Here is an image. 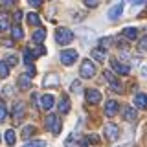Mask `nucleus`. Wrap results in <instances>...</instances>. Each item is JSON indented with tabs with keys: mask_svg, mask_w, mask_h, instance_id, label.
I'll use <instances>...</instances> for the list:
<instances>
[{
	"mask_svg": "<svg viewBox=\"0 0 147 147\" xmlns=\"http://www.w3.org/2000/svg\"><path fill=\"white\" fill-rule=\"evenodd\" d=\"M11 114H13V119H15V123H18V121L22 119V116L26 114V105L22 103V101H17V103L13 105Z\"/></svg>",
	"mask_w": 147,
	"mask_h": 147,
	"instance_id": "0eeeda50",
	"label": "nucleus"
},
{
	"mask_svg": "<svg viewBox=\"0 0 147 147\" xmlns=\"http://www.w3.org/2000/svg\"><path fill=\"white\" fill-rule=\"evenodd\" d=\"M26 64V70H28V76L30 77H33L35 74H37V68L33 66V63H24Z\"/></svg>",
	"mask_w": 147,
	"mask_h": 147,
	"instance_id": "7c9ffc66",
	"label": "nucleus"
},
{
	"mask_svg": "<svg viewBox=\"0 0 147 147\" xmlns=\"http://www.w3.org/2000/svg\"><path fill=\"white\" fill-rule=\"evenodd\" d=\"M15 2H17V0H2L4 6H11V4H15Z\"/></svg>",
	"mask_w": 147,
	"mask_h": 147,
	"instance_id": "79ce46f5",
	"label": "nucleus"
},
{
	"mask_svg": "<svg viewBox=\"0 0 147 147\" xmlns=\"http://www.w3.org/2000/svg\"><path fill=\"white\" fill-rule=\"evenodd\" d=\"M22 20V11H15V22H20Z\"/></svg>",
	"mask_w": 147,
	"mask_h": 147,
	"instance_id": "ea45409f",
	"label": "nucleus"
},
{
	"mask_svg": "<svg viewBox=\"0 0 147 147\" xmlns=\"http://www.w3.org/2000/svg\"><path fill=\"white\" fill-rule=\"evenodd\" d=\"M110 66H112L114 74H119V76H129V72H131V66L118 59H110Z\"/></svg>",
	"mask_w": 147,
	"mask_h": 147,
	"instance_id": "39448f33",
	"label": "nucleus"
},
{
	"mask_svg": "<svg viewBox=\"0 0 147 147\" xmlns=\"http://www.w3.org/2000/svg\"><path fill=\"white\" fill-rule=\"evenodd\" d=\"M123 118H125V121H136L138 114H136V110L132 107H125L123 109Z\"/></svg>",
	"mask_w": 147,
	"mask_h": 147,
	"instance_id": "dca6fc26",
	"label": "nucleus"
},
{
	"mask_svg": "<svg viewBox=\"0 0 147 147\" xmlns=\"http://www.w3.org/2000/svg\"><path fill=\"white\" fill-rule=\"evenodd\" d=\"M44 39H46V30H44V28H40V30H37L35 33H33V40H35L37 44H40Z\"/></svg>",
	"mask_w": 147,
	"mask_h": 147,
	"instance_id": "4be33fe9",
	"label": "nucleus"
},
{
	"mask_svg": "<svg viewBox=\"0 0 147 147\" xmlns=\"http://www.w3.org/2000/svg\"><path fill=\"white\" fill-rule=\"evenodd\" d=\"M35 57H37V55L33 53V50H30V48L24 50V63H31Z\"/></svg>",
	"mask_w": 147,
	"mask_h": 147,
	"instance_id": "a878e982",
	"label": "nucleus"
},
{
	"mask_svg": "<svg viewBox=\"0 0 147 147\" xmlns=\"http://www.w3.org/2000/svg\"><path fill=\"white\" fill-rule=\"evenodd\" d=\"M103 77L109 81L110 88L116 92V94H123V92H125V88H123V83L116 77V74H112L110 70H105V72H103Z\"/></svg>",
	"mask_w": 147,
	"mask_h": 147,
	"instance_id": "f03ea898",
	"label": "nucleus"
},
{
	"mask_svg": "<svg viewBox=\"0 0 147 147\" xmlns=\"http://www.w3.org/2000/svg\"><path fill=\"white\" fill-rule=\"evenodd\" d=\"M28 2H30V6H33V7H39L40 4L44 2V0H28Z\"/></svg>",
	"mask_w": 147,
	"mask_h": 147,
	"instance_id": "4c0bfd02",
	"label": "nucleus"
},
{
	"mask_svg": "<svg viewBox=\"0 0 147 147\" xmlns=\"http://www.w3.org/2000/svg\"><path fill=\"white\" fill-rule=\"evenodd\" d=\"M4 94H6V96H13L15 92H13V88H11V86H6V88H4Z\"/></svg>",
	"mask_w": 147,
	"mask_h": 147,
	"instance_id": "58836bf2",
	"label": "nucleus"
},
{
	"mask_svg": "<svg viewBox=\"0 0 147 147\" xmlns=\"http://www.w3.org/2000/svg\"><path fill=\"white\" fill-rule=\"evenodd\" d=\"M123 7H125V2H118L116 6H112L109 9V18L110 20H118L119 17H121V13H123Z\"/></svg>",
	"mask_w": 147,
	"mask_h": 147,
	"instance_id": "1a4fd4ad",
	"label": "nucleus"
},
{
	"mask_svg": "<svg viewBox=\"0 0 147 147\" xmlns=\"http://www.w3.org/2000/svg\"><path fill=\"white\" fill-rule=\"evenodd\" d=\"M37 132V127H33V125H26L24 129H22V138L24 140H28V138H31Z\"/></svg>",
	"mask_w": 147,
	"mask_h": 147,
	"instance_id": "412c9836",
	"label": "nucleus"
},
{
	"mask_svg": "<svg viewBox=\"0 0 147 147\" xmlns=\"http://www.w3.org/2000/svg\"><path fill=\"white\" fill-rule=\"evenodd\" d=\"M59 85V77L55 76V74H46V77H44V81H42V86H46V88H53V86H57Z\"/></svg>",
	"mask_w": 147,
	"mask_h": 147,
	"instance_id": "f8f14e48",
	"label": "nucleus"
},
{
	"mask_svg": "<svg viewBox=\"0 0 147 147\" xmlns=\"http://www.w3.org/2000/svg\"><path fill=\"white\" fill-rule=\"evenodd\" d=\"M132 4H134V6H144V4L147 2V0H131Z\"/></svg>",
	"mask_w": 147,
	"mask_h": 147,
	"instance_id": "a19ab883",
	"label": "nucleus"
},
{
	"mask_svg": "<svg viewBox=\"0 0 147 147\" xmlns=\"http://www.w3.org/2000/svg\"><path fill=\"white\" fill-rule=\"evenodd\" d=\"M7 28H9V20H7V17L0 15V31H6Z\"/></svg>",
	"mask_w": 147,
	"mask_h": 147,
	"instance_id": "c85d7f7f",
	"label": "nucleus"
},
{
	"mask_svg": "<svg viewBox=\"0 0 147 147\" xmlns=\"http://www.w3.org/2000/svg\"><path fill=\"white\" fill-rule=\"evenodd\" d=\"M134 105H136L138 109L145 110V109H147V96H145V94H136V96H134Z\"/></svg>",
	"mask_w": 147,
	"mask_h": 147,
	"instance_id": "2eb2a0df",
	"label": "nucleus"
},
{
	"mask_svg": "<svg viewBox=\"0 0 147 147\" xmlns=\"http://www.w3.org/2000/svg\"><path fill=\"white\" fill-rule=\"evenodd\" d=\"M86 140H88V144H99V136L98 134H90V136H86Z\"/></svg>",
	"mask_w": 147,
	"mask_h": 147,
	"instance_id": "f704fd0d",
	"label": "nucleus"
},
{
	"mask_svg": "<svg viewBox=\"0 0 147 147\" xmlns=\"http://www.w3.org/2000/svg\"><path fill=\"white\" fill-rule=\"evenodd\" d=\"M6 144L7 145H15V142H17V134H15V131H13V129H7L6 131Z\"/></svg>",
	"mask_w": 147,
	"mask_h": 147,
	"instance_id": "aec40b11",
	"label": "nucleus"
},
{
	"mask_svg": "<svg viewBox=\"0 0 147 147\" xmlns=\"http://www.w3.org/2000/svg\"><path fill=\"white\" fill-rule=\"evenodd\" d=\"M40 109H44V110H50L53 107V96H50V94H46L40 98V105H39Z\"/></svg>",
	"mask_w": 147,
	"mask_h": 147,
	"instance_id": "4468645a",
	"label": "nucleus"
},
{
	"mask_svg": "<svg viewBox=\"0 0 147 147\" xmlns=\"http://www.w3.org/2000/svg\"><path fill=\"white\" fill-rule=\"evenodd\" d=\"M44 145L46 144H44L42 140H31V142H26L22 147H44Z\"/></svg>",
	"mask_w": 147,
	"mask_h": 147,
	"instance_id": "bb28decb",
	"label": "nucleus"
},
{
	"mask_svg": "<svg viewBox=\"0 0 147 147\" xmlns=\"http://www.w3.org/2000/svg\"><path fill=\"white\" fill-rule=\"evenodd\" d=\"M6 63L9 66H15L17 64V55H6Z\"/></svg>",
	"mask_w": 147,
	"mask_h": 147,
	"instance_id": "72a5a7b5",
	"label": "nucleus"
},
{
	"mask_svg": "<svg viewBox=\"0 0 147 147\" xmlns=\"http://www.w3.org/2000/svg\"><path fill=\"white\" fill-rule=\"evenodd\" d=\"M44 123H46V129H48L50 132H53V134H59V132H61V119L55 116V114H48Z\"/></svg>",
	"mask_w": 147,
	"mask_h": 147,
	"instance_id": "7ed1b4c3",
	"label": "nucleus"
},
{
	"mask_svg": "<svg viewBox=\"0 0 147 147\" xmlns=\"http://www.w3.org/2000/svg\"><path fill=\"white\" fill-rule=\"evenodd\" d=\"M145 50H147V35L144 37V39H140V42H138V52L144 53Z\"/></svg>",
	"mask_w": 147,
	"mask_h": 147,
	"instance_id": "c756f323",
	"label": "nucleus"
},
{
	"mask_svg": "<svg viewBox=\"0 0 147 147\" xmlns=\"http://www.w3.org/2000/svg\"><path fill=\"white\" fill-rule=\"evenodd\" d=\"M33 53L37 55V57H40V55H44V53H46V48H44V46H39L37 50H33Z\"/></svg>",
	"mask_w": 147,
	"mask_h": 147,
	"instance_id": "e433bc0d",
	"label": "nucleus"
},
{
	"mask_svg": "<svg viewBox=\"0 0 147 147\" xmlns=\"http://www.w3.org/2000/svg\"><path fill=\"white\" fill-rule=\"evenodd\" d=\"M105 136H107V140H110V142L118 140V138H119V127L109 123V125L105 127Z\"/></svg>",
	"mask_w": 147,
	"mask_h": 147,
	"instance_id": "9d476101",
	"label": "nucleus"
},
{
	"mask_svg": "<svg viewBox=\"0 0 147 147\" xmlns=\"http://www.w3.org/2000/svg\"><path fill=\"white\" fill-rule=\"evenodd\" d=\"M77 61V52L76 50H63L61 52V63L64 66H72Z\"/></svg>",
	"mask_w": 147,
	"mask_h": 147,
	"instance_id": "423d86ee",
	"label": "nucleus"
},
{
	"mask_svg": "<svg viewBox=\"0 0 147 147\" xmlns=\"http://www.w3.org/2000/svg\"><path fill=\"white\" fill-rule=\"evenodd\" d=\"M81 81H74L72 83V92H74V94H81Z\"/></svg>",
	"mask_w": 147,
	"mask_h": 147,
	"instance_id": "2f4dec72",
	"label": "nucleus"
},
{
	"mask_svg": "<svg viewBox=\"0 0 147 147\" xmlns=\"http://www.w3.org/2000/svg\"><path fill=\"white\" fill-rule=\"evenodd\" d=\"M17 85H18V88H20V90H28L31 86V77L26 76V74H22V76H18Z\"/></svg>",
	"mask_w": 147,
	"mask_h": 147,
	"instance_id": "ddd939ff",
	"label": "nucleus"
},
{
	"mask_svg": "<svg viewBox=\"0 0 147 147\" xmlns=\"http://www.w3.org/2000/svg\"><path fill=\"white\" fill-rule=\"evenodd\" d=\"M85 98L86 101H88L90 105H98L101 99H103V96H101V92L99 90H96V88H88L85 92Z\"/></svg>",
	"mask_w": 147,
	"mask_h": 147,
	"instance_id": "6e6552de",
	"label": "nucleus"
},
{
	"mask_svg": "<svg viewBox=\"0 0 147 147\" xmlns=\"http://www.w3.org/2000/svg\"><path fill=\"white\" fill-rule=\"evenodd\" d=\"M92 57H94L96 61L103 63V61H105V50H101V48H96V50H92Z\"/></svg>",
	"mask_w": 147,
	"mask_h": 147,
	"instance_id": "b1692460",
	"label": "nucleus"
},
{
	"mask_svg": "<svg viewBox=\"0 0 147 147\" xmlns=\"http://www.w3.org/2000/svg\"><path fill=\"white\" fill-rule=\"evenodd\" d=\"M11 37H13L15 40H20L22 37H24V31H22V28H20V26H13V28H11Z\"/></svg>",
	"mask_w": 147,
	"mask_h": 147,
	"instance_id": "5701e85b",
	"label": "nucleus"
},
{
	"mask_svg": "<svg viewBox=\"0 0 147 147\" xmlns=\"http://www.w3.org/2000/svg\"><path fill=\"white\" fill-rule=\"evenodd\" d=\"M28 22H30V26H40V17L37 15L35 11H31V13H28Z\"/></svg>",
	"mask_w": 147,
	"mask_h": 147,
	"instance_id": "6ab92c4d",
	"label": "nucleus"
},
{
	"mask_svg": "<svg viewBox=\"0 0 147 147\" xmlns=\"http://www.w3.org/2000/svg\"><path fill=\"white\" fill-rule=\"evenodd\" d=\"M55 42L57 44H61V46H66V44H70L72 40H74V33L68 28H64V26H61V28H57L55 30Z\"/></svg>",
	"mask_w": 147,
	"mask_h": 147,
	"instance_id": "f257e3e1",
	"label": "nucleus"
},
{
	"mask_svg": "<svg viewBox=\"0 0 147 147\" xmlns=\"http://www.w3.org/2000/svg\"><path fill=\"white\" fill-rule=\"evenodd\" d=\"M59 112H61V114H68V112H70V99H68L66 96H63L61 101H59Z\"/></svg>",
	"mask_w": 147,
	"mask_h": 147,
	"instance_id": "f3484780",
	"label": "nucleus"
},
{
	"mask_svg": "<svg viewBox=\"0 0 147 147\" xmlns=\"http://www.w3.org/2000/svg\"><path fill=\"white\" fill-rule=\"evenodd\" d=\"M110 37H103V39H99V44H101V50H105V48H109L110 46Z\"/></svg>",
	"mask_w": 147,
	"mask_h": 147,
	"instance_id": "473e14b6",
	"label": "nucleus"
},
{
	"mask_svg": "<svg viewBox=\"0 0 147 147\" xmlns=\"http://www.w3.org/2000/svg\"><path fill=\"white\" fill-rule=\"evenodd\" d=\"M4 46H13V40H2Z\"/></svg>",
	"mask_w": 147,
	"mask_h": 147,
	"instance_id": "c03bdc74",
	"label": "nucleus"
},
{
	"mask_svg": "<svg viewBox=\"0 0 147 147\" xmlns=\"http://www.w3.org/2000/svg\"><path fill=\"white\" fill-rule=\"evenodd\" d=\"M6 118H7V109L4 105V101H0V123L6 121Z\"/></svg>",
	"mask_w": 147,
	"mask_h": 147,
	"instance_id": "cd10ccee",
	"label": "nucleus"
},
{
	"mask_svg": "<svg viewBox=\"0 0 147 147\" xmlns=\"http://www.w3.org/2000/svg\"><path fill=\"white\" fill-rule=\"evenodd\" d=\"M7 76H9V64L6 61H0V77L6 79Z\"/></svg>",
	"mask_w": 147,
	"mask_h": 147,
	"instance_id": "393cba45",
	"label": "nucleus"
},
{
	"mask_svg": "<svg viewBox=\"0 0 147 147\" xmlns=\"http://www.w3.org/2000/svg\"><path fill=\"white\" fill-rule=\"evenodd\" d=\"M81 77H85V79H90V77L96 76V66L94 63L90 61V59H85V61L81 63Z\"/></svg>",
	"mask_w": 147,
	"mask_h": 147,
	"instance_id": "20e7f679",
	"label": "nucleus"
},
{
	"mask_svg": "<svg viewBox=\"0 0 147 147\" xmlns=\"http://www.w3.org/2000/svg\"><path fill=\"white\" fill-rule=\"evenodd\" d=\"M142 76L147 77V64H145V66H142Z\"/></svg>",
	"mask_w": 147,
	"mask_h": 147,
	"instance_id": "37998d69",
	"label": "nucleus"
},
{
	"mask_svg": "<svg viewBox=\"0 0 147 147\" xmlns=\"http://www.w3.org/2000/svg\"><path fill=\"white\" fill-rule=\"evenodd\" d=\"M83 2H85V6H86V7H98L99 0H83Z\"/></svg>",
	"mask_w": 147,
	"mask_h": 147,
	"instance_id": "c9c22d12",
	"label": "nucleus"
},
{
	"mask_svg": "<svg viewBox=\"0 0 147 147\" xmlns=\"http://www.w3.org/2000/svg\"><path fill=\"white\" fill-rule=\"evenodd\" d=\"M118 110H119L118 101H116V99H109L107 105H105V116L112 118V116H116V114H118Z\"/></svg>",
	"mask_w": 147,
	"mask_h": 147,
	"instance_id": "9b49d317",
	"label": "nucleus"
},
{
	"mask_svg": "<svg viewBox=\"0 0 147 147\" xmlns=\"http://www.w3.org/2000/svg\"><path fill=\"white\" fill-rule=\"evenodd\" d=\"M121 35L125 37V39H129V40H136L138 39V30L136 28H125V30L121 31Z\"/></svg>",
	"mask_w": 147,
	"mask_h": 147,
	"instance_id": "a211bd4d",
	"label": "nucleus"
}]
</instances>
